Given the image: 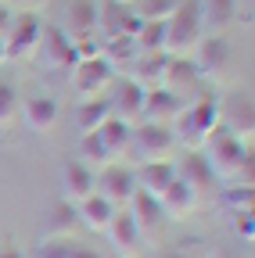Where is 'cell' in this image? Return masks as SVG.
I'll use <instances>...</instances> for the list:
<instances>
[{
	"label": "cell",
	"instance_id": "obj_7",
	"mask_svg": "<svg viewBox=\"0 0 255 258\" xmlns=\"http://www.w3.org/2000/svg\"><path fill=\"white\" fill-rule=\"evenodd\" d=\"M173 147H176V144H173L169 125H151V122L133 125L130 154H137V165H144V161H169Z\"/></svg>",
	"mask_w": 255,
	"mask_h": 258
},
{
	"label": "cell",
	"instance_id": "obj_29",
	"mask_svg": "<svg viewBox=\"0 0 255 258\" xmlns=\"http://www.w3.org/2000/svg\"><path fill=\"white\" fill-rule=\"evenodd\" d=\"M183 0H137L133 11L140 15V22H166Z\"/></svg>",
	"mask_w": 255,
	"mask_h": 258
},
{
	"label": "cell",
	"instance_id": "obj_4",
	"mask_svg": "<svg viewBox=\"0 0 255 258\" xmlns=\"http://www.w3.org/2000/svg\"><path fill=\"white\" fill-rule=\"evenodd\" d=\"M69 72H72L69 86H72L76 104L105 101V97L112 93V86H115V79H119V72L112 69V64H108L101 54H97V57H86V61H76Z\"/></svg>",
	"mask_w": 255,
	"mask_h": 258
},
{
	"label": "cell",
	"instance_id": "obj_3",
	"mask_svg": "<svg viewBox=\"0 0 255 258\" xmlns=\"http://www.w3.org/2000/svg\"><path fill=\"white\" fill-rule=\"evenodd\" d=\"M205 36V25L198 15V0H183V4L166 18V54L169 57H190L194 47Z\"/></svg>",
	"mask_w": 255,
	"mask_h": 258
},
{
	"label": "cell",
	"instance_id": "obj_13",
	"mask_svg": "<svg viewBox=\"0 0 255 258\" xmlns=\"http://www.w3.org/2000/svg\"><path fill=\"white\" fill-rule=\"evenodd\" d=\"M61 190H65V201L69 205H79L86 201L93 190H97V172L90 165H83L79 158H69L65 165H61Z\"/></svg>",
	"mask_w": 255,
	"mask_h": 258
},
{
	"label": "cell",
	"instance_id": "obj_17",
	"mask_svg": "<svg viewBox=\"0 0 255 258\" xmlns=\"http://www.w3.org/2000/svg\"><path fill=\"white\" fill-rule=\"evenodd\" d=\"M198 86H201V76H198V69H194V61H190V57H169L162 90H169L173 97H180V101L187 104L190 97L198 93Z\"/></svg>",
	"mask_w": 255,
	"mask_h": 258
},
{
	"label": "cell",
	"instance_id": "obj_24",
	"mask_svg": "<svg viewBox=\"0 0 255 258\" xmlns=\"http://www.w3.org/2000/svg\"><path fill=\"white\" fill-rule=\"evenodd\" d=\"M33 258H105V254L90 244H79L76 237H47Z\"/></svg>",
	"mask_w": 255,
	"mask_h": 258
},
{
	"label": "cell",
	"instance_id": "obj_14",
	"mask_svg": "<svg viewBox=\"0 0 255 258\" xmlns=\"http://www.w3.org/2000/svg\"><path fill=\"white\" fill-rule=\"evenodd\" d=\"M198 201H201V194L190 186V183H183L180 176L158 194V208H162V215L166 219H173V222H180V219H187L190 212L198 208Z\"/></svg>",
	"mask_w": 255,
	"mask_h": 258
},
{
	"label": "cell",
	"instance_id": "obj_25",
	"mask_svg": "<svg viewBox=\"0 0 255 258\" xmlns=\"http://www.w3.org/2000/svg\"><path fill=\"white\" fill-rule=\"evenodd\" d=\"M101 57L112 64L119 76H126V72H130V64L140 57V43H137V36H115V40H105V43H101Z\"/></svg>",
	"mask_w": 255,
	"mask_h": 258
},
{
	"label": "cell",
	"instance_id": "obj_16",
	"mask_svg": "<svg viewBox=\"0 0 255 258\" xmlns=\"http://www.w3.org/2000/svg\"><path fill=\"white\" fill-rule=\"evenodd\" d=\"M18 115H22L25 129H33V133H50L58 125V118H61V108H58V101L50 93H36L18 108Z\"/></svg>",
	"mask_w": 255,
	"mask_h": 258
},
{
	"label": "cell",
	"instance_id": "obj_31",
	"mask_svg": "<svg viewBox=\"0 0 255 258\" xmlns=\"http://www.w3.org/2000/svg\"><path fill=\"white\" fill-rule=\"evenodd\" d=\"M15 118H18V90L0 79V129L15 125Z\"/></svg>",
	"mask_w": 255,
	"mask_h": 258
},
{
	"label": "cell",
	"instance_id": "obj_23",
	"mask_svg": "<svg viewBox=\"0 0 255 258\" xmlns=\"http://www.w3.org/2000/svg\"><path fill=\"white\" fill-rule=\"evenodd\" d=\"M97 140H101V147H105L108 161H119V158H126V154H130L133 125H126V122H119V118H108V122L97 129Z\"/></svg>",
	"mask_w": 255,
	"mask_h": 258
},
{
	"label": "cell",
	"instance_id": "obj_27",
	"mask_svg": "<svg viewBox=\"0 0 255 258\" xmlns=\"http://www.w3.org/2000/svg\"><path fill=\"white\" fill-rule=\"evenodd\" d=\"M112 118V104H108V97L105 101H86V104H76V122L83 129V137L86 133H97V129Z\"/></svg>",
	"mask_w": 255,
	"mask_h": 258
},
{
	"label": "cell",
	"instance_id": "obj_33",
	"mask_svg": "<svg viewBox=\"0 0 255 258\" xmlns=\"http://www.w3.org/2000/svg\"><path fill=\"white\" fill-rule=\"evenodd\" d=\"M234 230H237L241 240L251 244V237H255V219H251V212H234Z\"/></svg>",
	"mask_w": 255,
	"mask_h": 258
},
{
	"label": "cell",
	"instance_id": "obj_21",
	"mask_svg": "<svg viewBox=\"0 0 255 258\" xmlns=\"http://www.w3.org/2000/svg\"><path fill=\"white\" fill-rule=\"evenodd\" d=\"M133 176H137V190L158 198V194L176 179V165H173V161H144V165H137Z\"/></svg>",
	"mask_w": 255,
	"mask_h": 258
},
{
	"label": "cell",
	"instance_id": "obj_34",
	"mask_svg": "<svg viewBox=\"0 0 255 258\" xmlns=\"http://www.w3.org/2000/svg\"><path fill=\"white\" fill-rule=\"evenodd\" d=\"M155 258H183V254H176V251H162V254H155Z\"/></svg>",
	"mask_w": 255,
	"mask_h": 258
},
{
	"label": "cell",
	"instance_id": "obj_1",
	"mask_svg": "<svg viewBox=\"0 0 255 258\" xmlns=\"http://www.w3.org/2000/svg\"><path fill=\"white\" fill-rule=\"evenodd\" d=\"M201 154H205L216 179H237V183L251 186V147H244L237 137H230L223 125L212 129V137L205 140Z\"/></svg>",
	"mask_w": 255,
	"mask_h": 258
},
{
	"label": "cell",
	"instance_id": "obj_9",
	"mask_svg": "<svg viewBox=\"0 0 255 258\" xmlns=\"http://www.w3.org/2000/svg\"><path fill=\"white\" fill-rule=\"evenodd\" d=\"M93 194H101V198H105L108 205H115V208H126V205H130V198L137 194V176H133V169L119 165V161L97 169V190H93Z\"/></svg>",
	"mask_w": 255,
	"mask_h": 258
},
{
	"label": "cell",
	"instance_id": "obj_28",
	"mask_svg": "<svg viewBox=\"0 0 255 258\" xmlns=\"http://www.w3.org/2000/svg\"><path fill=\"white\" fill-rule=\"evenodd\" d=\"M137 43L144 54H166V22H144L137 32Z\"/></svg>",
	"mask_w": 255,
	"mask_h": 258
},
{
	"label": "cell",
	"instance_id": "obj_19",
	"mask_svg": "<svg viewBox=\"0 0 255 258\" xmlns=\"http://www.w3.org/2000/svg\"><path fill=\"white\" fill-rule=\"evenodd\" d=\"M180 108H183V101L180 97H173L169 90H144V111H140V118L144 122H151V125H173V118L180 115Z\"/></svg>",
	"mask_w": 255,
	"mask_h": 258
},
{
	"label": "cell",
	"instance_id": "obj_12",
	"mask_svg": "<svg viewBox=\"0 0 255 258\" xmlns=\"http://www.w3.org/2000/svg\"><path fill=\"white\" fill-rule=\"evenodd\" d=\"M105 233H108V240H112V247H115L119 258H144L147 244H144L140 230L133 226V219H130V212H126V208L115 212V219L108 222V230H105Z\"/></svg>",
	"mask_w": 255,
	"mask_h": 258
},
{
	"label": "cell",
	"instance_id": "obj_38",
	"mask_svg": "<svg viewBox=\"0 0 255 258\" xmlns=\"http://www.w3.org/2000/svg\"><path fill=\"white\" fill-rule=\"evenodd\" d=\"M8 4H11V0H0V8H8Z\"/></svg>",
	"mask_w": 255,
	"mask_h": 258
},
{
	"label": "cell",
	"instance_id": "obj_36",
	"mask_svg": "<svg viewBox=\"0 0 255 258\" xmlns=\"http://www.w3.org/2000/svg\"><path fill=\"white\" fill-rule=\"evenodd\" d=\"M0 258H22L18 251H0Z\"/></svg>",
	"mask_w": 255,
	"mask_h": 258
},
{
	"label": "cell",
	"instance_id": "obj_32",
	"mask_svg": "<svg viewBox=\"0 0 255 258\" xmlns=\"http://www.w3.org/2000/svg\"><path fill=\"white\" fill-rule=\"evenodd\" d=\"M76 205H69V201H61L58 205V212H54V230L47 233V237H76Z\"/></svg>",
	"mask_w": 255,
	"mask_h": 258
},
{
	"label": "cell",
	"instance_id": "obj_18",
	"mask_svg": "<svg viewBox=\"0 0 255 258\" xmlns=\"http://www.w3.org/2000/svg\"><path fill=\"white\" fill-rule=\"evenodd\" d=\"M166 69H169V54H144L130 64V72H126V79L137 83L140 90H158L166 83Z\"/></svg>",
	"mask_w": 255,
	"mask_h": 258
},
{
	"label": "cell",
	"instance_id": "obj_22",
	"mask_svg": "<svg viewBox=\"0 0 255 258\" xmlns=\"http://www.w3.org/2000/svg\"><path fill=\"white\" fill-rule=\"evenodd\" d=\"M115 212H119V208L108 205L101 194H90L86 201L76 205V219L86 226V230H93V233H105V230H108V222L115 219Z\"/></svg>",
	"mask_w": 255,
	"mask_h": 258
},
{
	"label": "cell",
	"instance_id": "obj_8",
	"mask_svg": "<svg viewBox=\"0 0 255 258\" xmlns=\"http://www.w3.org/2000/svg\"><path fill=\"white\" fill-rule=\"evenodd\" d=\"M126 212H130L133 226L140 230L144 244H158V240H162V233H166V215H162V208H158V198L137 190L133 198H130V205H126Z\"/></svg>",
	"mask_w": 255,
	"mask_h": 258
},
{
	"label": "cell",
	"instance_id": "obj_20",
	"mask_svg": "<svg viewBox=\"0 0 255 258\" xmlns=\"http://www.w3.org/2000/svg\"><path fill=\"white\" fill-rule=\"evenodd\" d=\"M198 15L212 36H223L237 22V0H198Z\"/></svg>",
	"mask_w": 255,
	"mask_h": 258
},
{
	"label": "cell",
	"instance_id": "obj_26",
	"mask_svg": "<svg viewBox=\"0 0 255 258\" xmlns=\"http://www.w3.org/2000/svg\"><path fill=\"white\" fill-rule=\"evenodd\" d=\"M176 176H180L183 183H190L198 194L219 183V179L212 176V169H209V161H205L201 151H187V161H180V165H176Z\"/></svg>",
	"mask_w": 255,
	"mask_h": 258
},
{
	"label": "cell",
	"instance_id": "obj_37",
	"mask_svg": "<svg viewBox=\"0 0 255 258\" xmlns=\"http://www.w3.org/2000/svg\"><path fill=\"white\" fill-rule=\"evenodd\" d=\"M8 61V54H4V40H0V64H4Z\"/></svg>",
	"mask_w": 255,
	"mask_h": 258
},
{
	"label": "cell",
	"instance_id": "obj_35",
	"mask_svg": "<svg viewBox=\"0 0 255 258\" xmlns=\"http://www.w3.org/2000/svg\"><path fill=\"white\" fill-rule=\"evenodd\" d=\"M112 4H122V8H133L137 0H112Z\"/></svg>",
	"mask_w": 255,
	"mask_h": 258
},
{
	"label": "cell",
	"instance_id": "obj_2",
	"mask_svg": "<svg viewBox=\"0 0 255 258\" xmlns=\"http://www.w3.org/2000/svg\"><path fill=\"white\" fill-rule=\"evenodd\" d=\"M216 125H219V101H216V97H198V101H187L180 108V115L169 125V133H173L176 147L201 151Z\"/></svg>",
	"mask_w": 255,
	"mask_h": 258
},
{
	"label": "cell",
	"instance_id": "obj_11",
	"mask_svg": "<svg viewBox=\"0 0 255 258\" xmlns=\"http://www.w3.org/2000/svg\"><path fill=\"white\" fill-rule=\"evenodd\" d=\"M219 125L230 137H237L244 147H251V133H255V111H251V97H230L227 104H219Z\"/></svg>",
	"mask_w": 255,
	"mask_h": 258
},
{
	"label": "cell",
	"instance_id": "obj_5",
	"mask_svg": "<svg viewBox=\"0 0 255 258\" xmlns=\"http://www.w3.org/2000/svg\"><path fill=\"white\" fill-rule=\"evenodd\" d=\"M190 61H194L201 83H219V79H227L234 72V50L223 36H201V43L194 47Z\"/></svg>",
	"mask_w": 255,
	"mask_h": 258
},
{
	"label": "cell",
	"instance_id": "obj_30",
	"mask_svg": "<svg viewBox=\"0 0 255 258\" xmlns=\"http://www.w3.org/2000/svg\"><path fill=\"white\" fill-rule=\"evenodd\" d=\"M251 198H255V190L248 186V183H234V186H227V190H223V205H227L230 208V215L234 212H251Z\"/></svg>",
	"mask_w": 255,
	"mask_h": 258
},
{
	"label": "cell",
	"instance_id": "obj_10",
	"mask_svg": "<svg viewBox=\"0 0 255 258\" xmlns=\"http://www.w3.org/2000/svg\"><path fill=\"white\" fill-rule=\"evenodd\" d=\"M36 57H43V64H47V69H54V72H69L72 64L79 61V57H76V47L69 43V36H65L54 22H50V25L43 22V36H40Z\"/></svg>",
	"mask_w": 255,
	"mask_h": 258
},
{
	"label": "cell",
	"instance_id": "obj_15",
	"mask_svg": "<svg viewBox=\"0 0 255 258\" xmlns=\"http://www.w3.org/2000/svg\"><path fill=\"white\" fill-rule=\"evenodd\" d=\"M108 104H112V118H119V122H126V125H133V122L140 118V111H144V90H140L137 83H130V79L119 76L115 86H112Z\"/></svg>",
	"mask_w": 255,
	"mask_h": 258
},
{
	"label": "cell",
	"instance_id": "obj_6",
	"mask_svg": "<svg viewBox=\"0 0 255 258\" xmlns=\"http://www.w3.org/2000/svg\"><path fill=\"white\" fill-rule=\"evenodd\" d=\"M40 36H43V22H40L36 15H18V18H11L8 32L0 36V40H4V54H8V61L36 57Z\"/></svg>",
	"mask_w": 255,
	"mask_h": 258
}]
</instances>
